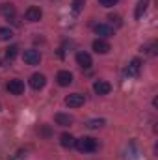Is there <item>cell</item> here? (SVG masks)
I'll list each match as a JSON object with an SVG mask.
<instances>
[{
  "label": "cell",
  "instance_id": "22",
  "mask_svg": "<svg viewBox=\"0 0 158 160\" xmlns=\"http://www.w3.org/2000/svg\"><path fill=\"white\" fill-rule=\"evenodd\" d=\"M108 19H110V21H116V24H121V17H119V15H110Z\"/></svg>",
  "mask_w": 158,
  "mask_h": 160
},
{
  "label": "cell",
  "instance_id": "18",
  "mask_svg": "<svg viewBox=\"0 0 158 160\" xmlns=\"http://www.w3.org/2000/svg\"><path fill=\"white\" fill-rule=\"evenodd\" d=\"M102 125H104V119H89L86 123L87 128H101Z\"/></svg>",
  "mask_w": 158,
  "mask_h": 160
},
{
  "label": "cell",
  "instance_id": "8",
  "mask_svg": "<svg viewBox=\"0 0 158 160\" xmlns=\"http://www.w3.org/2000/svg\"><path fill=\"white\" fill-rule=\"evenodd\" d=\"M77 63H78L82 69H89V67L93 65V62H91V56H89L87 52H82V50L77 54Z\"/></svg>",
  "mask_w": 158,
  "mask_h": 160
},
{
  "label": "cell",
  "instance_id": "12",
  "mask_svg": "<svg viewBox=\"0 0 158 160\" xmlns=\"http://www.w3.org/2000/svg\"><path fill=\"white\" fill-rule=\"evenodd\" d=\"M56 80H58L60 86H69V84L73 82V75H71L69 71H60V73L56 75Z\"/></svg>",
  "mask_w": 158,
  "mask_h": 160
},
{
  "label": "cell",
  "instance_id": "9",
  "mask_svg": "<svg viewBox=\"0 0 158 160\" xmlns=\"http://www.w3.org/2000/svg\"><path fill=\"white\" fill-rule=\"evenodd\" d=\"M45 84H47V78H45V75H41V73H36V75L30 77V86H32L34 89H43Z\"/></svg>",
  "mask_w": 158,
  "mask_h": 160
},
{
  "label": "cell",
  "instance_id": "4",
  "mask_svg": "<svg viewBox=\"0 0 158 160\" xmlns=\"http://www.w3.org/2000/svg\"><path fill=\"white\" fill-rule=\"evenodd\" d=\"M7 91L11 95H22L24 93V82L22 80H9L7 82Z\"/></svg>",
  "mask_w": 158,
  "mask_h": 160
},
{
  "label": "cell",
  "instance_id": "10",
  "mask_svg": "<svg viewBox=\"0 0 158 160\" xmlns=\"http://www.w3.org/2000/svg\"><path fill=\"white\" fill-rule=\"evenodd\" d=\"M93 50L97 54H106V52H110V43L104 39H95L93 41Z\"/></svg>",
  "mask_w": 158,
  "mask_h": 160
},
{
  "label": "cell",
  "instance_id": "13",
  "mask_svg": "<svg viewBox=\"0 0 158 160\" xmlns=\"http://www.w3.org/2000/svg\"><path fill=\"white\" fill-rule=\"evenodd\" d=\"M75 138L71 136V134H62L60 136V143H62V147H67V149H71V147H75Z\"/></svg>",
  "mask_w": 158,
  "mask_h": 160
},
{
  "label": "cell",
  "instance_id": "20",
  "mask_svg": "<svg viewBox=\"0 0 158 160\" xmlns=\"http://www.w3.org/2000/svg\"><path fill=\"white\" fill-rule=\"evenodd\" d=\"M84 4H86V0H73V11L75 13H80L82 8H84Z\"/></svg>",
  "mask_w": 158,
  "mask_h": 160
},
{
  "label": "cell",
  "instance_id": "2",
  "mask_svg": "<svg viewBox=\"0 0 158 160\" xmlns=\"http://www.w3.org/2000/svg\"><path fill=\"white\" fill-rule=\"evenodd\" d=\"M22 60H24V63H28V65H37V63L41 62L39 50H36V48L24 50V54H22Z\"/></svg>",
  "mask_w": 158,
  "mask_h": 160
},
{
  "label": "cell",
  "instance_id": "19",
  "mask_svg": "<svg viewBox=\"0 0 158 160\" xmlns=\"http://www.w3.org/2000/svg\"><path fill=\"white\" fill-rule=\"evenodd\" d=\"M17 50H19V48H17L15 45L7 47V48H6V58H7V60H13V58L17 56Z\"/></svg>",
  "mask_w": 158,
  "mask_h": 160
},
{
  "label": "cell",
  "instance_id": "14",
  "mask_svg": "<svg viewBox=\"0 0 158 160\" xmlns=\"http://www.w3.org/2000/svg\"><path fill=\"white\" fill-rule=\"evenodd\" d=\"M0 13H2L4 17H7V19H9V17L13 19V17H15V6H13V4H4V6H0Z\"/></svg>",
  "mask_w": 158,
  "mask_h": 160
},
{
  "label": "cell",
  "instance_id": "6",
  "mask_svg": "<svg viewBox=\"0 0 158 160\" xmlns=\"http://www.w3.org/2000/svg\"><path fill=\"white\" fill-rule=\"evenodd\" d=\"M24 17H26L28 22H37L41 17H43V11H41V8H37V6H32V8L26 9Z\"/></svg>",
  "mask_w": 158,
  "mask_h": 160
},
{
  "label": "cell",
  "instance_id": "1",
  "mask_svg": "<svg viewBox=\"0 0 158 160\" xmlns=\"http://www.w3.org/2000/svg\"><path fill=\"white\" fill-rule=\"evenodd\" d=\"M75 147L78 149L80 153H93V151H97L99 143H97V140H95V138L84 136V138H80V140L75 142Z\"/></svg>",
  "mask_w": 158,
  "mask_h": 160
},
{
  "label": "cell",
  "instance_id": "21",
  "mask_svg": "<svg viewBox=\"0 0 158 160\" xmlns=\"http://www.w3.org/2000/svg\"><path fill=\"white\" fill-rule=\"evenodd\" d=\"M99 4H101V6H104V8H112V6H116V4H117V0H99Z\"/></svg>",
  "mask_w": 158,
  "mask_h": 160
},
{
  "label": "cell",
  "instance_id": "17",
  "mask_svg": "<svg viewBox=\"0 0 158 160\" xmlns=\"http://www.w3.org/2000/svg\"><path fill=\"white\" fill-rule=\"evenodd\" d=\"M13 38V32L9 28H0V41H9Z\"/></svg>",
  "mask_w": 158,
  "mask_h": 160
},
{
  "label": "cell",
  "instance_id": "11",
  "mask_svg": "<svg viewBox=\"0 0 158 160\" xmlns=\"http://www.w3.org/2000/svg\"><path fill=\"white\" fill-rule=\"evenodd\" d=\"M95 34L101 36V38H112L114 36V28L108 26V24H97L95 26Z\"/></svg>",
  "mask_w": 158,
  "mask_h": 160
},
{
  "label": "cell",
  "instance_id": "7",
  "mask_svg": "<svg viewBox=\"0 0 158 160\" xmlns=\"http://www.w3.org/2000/svg\"><path fill=\"white\" fill-rule=\"evenodd\" d=\"M93 89H95L97 95H108V93L112 91V86H110L106 80H97V82L93 84Z\"/></svg>",
  "mask_w": 158,
  "mask_h": 160
},
{
  "label": "cell",
  "instance_id": "15",
  "mask_svg": "<svg viewBox=\"0 0 158 160\" xmlns=\"http://www.w3.org/2000/svg\"><path fill=\"white\" fill-rule=\"evenodd\" d=\"M54 119H56L58 125H62V127H67V125L73 123V118H71V116H65V114H56Z\"/></svg>",
  "mask_w": 158,
  "mask_h": 160
},
{
  "label": "cell",
  "instance_id": "16",
  "mask_svg": "<svg viewBox=\"0 0 158 160\" xmlns=\"http://www.w3.org/2000/svg\"><path fill=\"white\" fill-rule=\"evenodd\" d=\"M147 6H149V2H147V0H141V2H138V6H136V11H134L136 19H141V15L145 13Z\"/></svg>",
  "mask_w": 158,
  "mask_h": 160
},
{
  "label": "cell",
  "instance_id": "5",
  "mask_svg": "<svg viewBox=\"0 0 158 160\" xmlns=\"http://www.w3.org/2000/svg\"><path fill=\"white\" fill-rule=\"evenodd\" d=\"M84 95H80V93H73V95H67L65 97V104L69 106V108H80L82 104H84Z\"/></svg>",
  "mask_w": 158,
  "mask_h": 160
},
{
  "label": "cell",
  "instance_id": "3",
  "mask_svg": "<svg viewBox=\"0 0 158 160\" xmlns=\"http://www.w3.org/2000/svg\"><path fill=\"white\" fill-rule=\"evenodd\" d=\"M140 71H141V60L134 58V60L126 65L125 75H126V77H138V75H140Z\"/></svg>",
  "mask_w": 158,
  "mask_h": 160
}]
</instances>
